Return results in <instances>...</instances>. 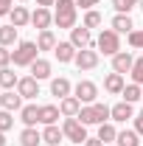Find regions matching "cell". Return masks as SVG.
<instances>
[{"mask_svg":"<svg viewBox=\"0 0 143 146\" xmlns=\"http://www.w3.org/2000/svg\"><path fill=\"white\" fill-rule=\"evenodd\" d=\"M17 82H20V76L11 70V68H0V87H3V90H14Z\"/></svg>","mask_w":143,"mask_h":146,"instance_id":"d4e9b609","label":"cell"},{"mask_svg":"<svg viewBox=\"0 0 143 146\" xmlns=\"http://www.w3.org/2000/svg\"><path fill=\"white\" fill-rule=\"evenodd\" d=\"M70 93H73V84L65 79V76H59V79H51V96H56V98L62 101V98H68Z\"/></svg>","mask_w":143,"mask_h":146,"instance_id":"e0dca14e","label":"cell"},{"mask_svg":"<svg viewBox=\"0 0 143 146\" xmlns=\"http://www.w3.org/2000/svg\"><path fill=\"white\" fill-rule=\"evenodd\" d=\"M73 96H76L81 104H95V98H98V84L90 82V79H81V82L73 87Z\"/></svg>","mask_w":143,"mask_h":146,"instance_id":"8992f818","label":"cell"},{"mask_svg":"<svg viewBox=\"0 0 143 146\" xmlns=\"http://www.w3.org/2000/svg\"><path fill=\"white\" fill-rule=\"evenodd\" d=\"M11 127H14V115L9 110H0V132H9Z\"/></svg>","mask_w":143,"mask_h":146,"instance_id":"e575fe53","label":"cell"},{"mask_svg":"<svg viewBox=\"0 0 143 146\" xmlns=\"http://www.w3.org/2000/svg\"><path fill=\"white\" fill-rule=\"evenodd\" d=\"M140 0H112V9L115 14H129V9H135Z\"/></svg>","mask_w":143,"mask_h":146,"instance_id":"1f68e13d","label":"cell"},{"mask_svg":"<svg viewBox=\"0 0 143 146\" xmlns=\"http://www.w3.org/2000/svg\"><path fill=\"white\" fill-rule=\"evenodd\" d=\"M81 107H84V104H81L76 96H68V98H62V101H59V112H62V118H76Z\"/></svg>","mask_w":143,"mask_h":146,"instance_id":"2e32d148","label":"cell"},{"mask_svg":"<svg viewBox=\"0 0 143 146\" xmlns=\"http://www.w3.org/2000/svg\"><path fill=\"white\" fill-rule=\"evenodd\" d=\"M112 31H118V34H129V31H135V23L129 14H115L112 17Z\"/></svg>","mask_w":143,"mask_h":146,"instance_id":"cb8c5ba5","label":"cell"},{"mask_svg":"<svg viewBox=\"0 0 143 146\" xmlns=\"http://www.w3.org/2000/svg\"><path fill=\"white\" fill-rule=\"evenodd\" d=\"M132 65H135V56L129 54V51H118V54L112 56V70L121 73V76L132 70Z\"/></svg>","mask_w":143,"mask_h":146,"instance_id":"7c38bea8","label":"cell"},{"mask_svg":"<svg viewBox=\"0 0 143 146\" xmlns=\"http://www.w3.org/2000/svg\"><path fill=\"white\" fill-rule=\"evenodd\" d=\"M118 146H140V135L135 132V129H124V132H118Z\"/></svg>","mask_w":143,"mask_h":146,"instance_id":"4316f807","label":"cell"},{"mask_svg":"<svg viewBox=\"0 0 143 146\" xmlns=\"http://www.w3.org/2000/svg\"><path fill=\"white\" fill-rule=\"evenodd\" d=\"M11 65V51L6 45H0V68H9Z\"/></svg>","mask_w":143,"mask_h":146,"instance_id":"d590c367","label":"cell"},{"mask_svg":"<svg viewBox=\"0 0 143 146\" xmlns=\"http://www.w3.org/2000/svg\"><path fill=\"white\" fill-rule=\"evenodd\" d=\"M9 20H11V25H14V28H25V25L31 23V11H28L25 6H14V9H11V14H9Z\"/></svg>","mask_w":143,"mask_h":146,"instance_id":"ac0fdd59","label":"cell"},{"mask_svg":"<svg viewBox=\"0 0 143 146\" xmlns=\"http://www.w3.org/2000/svg\"><path fill=\"white\" fill-rule=\"evenodd\" d=\"M129 45L132 48H138V51H143V28H135V31H129Z\"/></svg>","mask_w":143,"mask_h":146,"instance_id":"836d02e7","label":"cell"},{"mask_svg":"<svg viewBox=\"0 0 143 146\" xmlns=\"http://www.w3.org/2000/svg\"><path fill=\"white\" fill-rule=\"evenodd\" d=\"M84 127H93V124H107L112 121V115H109V107L107 104H101V101H95V104H84V107L79 110V115H76Z\"/></svg>","mask_w":143,"mask_h":146,"instance_id":"6da1fadb","label":"cell"},{"mask_svg":"<svg viewBox=\"0 0 143 146\" xmlns=\"http://www.w3.org/2000/svg\"><path fill=\"white\" fill-rule=\"evenodd\" d=\"M62 138H65V132L56 127V124H51V127L42 129V143H45V146H59Z\"/></svg>","mask_w":143,"mask_h":146,"instance_id":"7402d4cb","label":"cell"},{"mask_svg":"<svg viewBox=\"0 0 143 146\" xmlns=\"http://www.w3.org/2000/svg\"><path fill=\"white\" fill-rule=\"evenodd\" d=\"M84 146H107V143H104L101 138H87V141H84Z\"/></svg>","mask_w":143,"mask_h":146,"instance_id":"f35d334b","label":"cell"},{"mask_svg":"<svg viewBox=\"0 0 143 146\" xmlns=\"http://www.w3.org/2000/svg\"><path fill=\"white\" fill-rule=\"evenodd\" d=\"M140 118H143V110H140Z\"/></svg>","mask_w":143,"mask_h":146,"instance_id":"f6af8a7d","label":"cell"},{"mask_svg":"<svg viewBox=\"0 0 143 146\" xmlns=\"http://www.w3.org/2000/svg\"><path fill=\"white\" fill-rule=\"evenodd\" d=\"M138 6H140V11H143V0H140V3H138Z\"/></svg>","mask_w":143,"mask_h":146,"instance_id":"7bdbcfd3","label":"cell"},{"mask_svg":"<svg viewBox=\"0 0 143 146\" xmlns=\"http://www.w3.org/2000/svg\"><path fill=\"white\" fill-rule=\"evenodd\" d=\"M0 146H6V132H0Z\"/></svg>","mask_w":143,"mask_h":146,"instance_id":"b9f144b4","label":"cell"},{"mask_svg":"<svg viewBox=\"0 0 143 146\" xmlns=\"http://www.w3.org/2000/svg\"><path fill=\"white\" fill-rule=\"evenodd\" d=\"M129 76H132V82H135V84H140V87H143V56L135 59V65H132Z\"/></svg>","mask_w":143,"mask_h":146,"instance_id":"d6a6232c","label":"cell"},{"mask_svg":"<svg viewBox=\"0 0 143 146\" xmlns=\"http://www.w3.org/2000/svg\"><path fill=\"white\" fill-rule=\"evenodd\" d=\"M109 115H112V121H118V124H126V121L135 115V107H132L129 101H118L115 107H109Z\"/></svg>","mask_w":143,"mask_h":146,"instance_id":"9a60e30c","label":"cell"},{"mask_svg":"<svg viewBox=\"0 0 143 146\" xmlns=\"http://www.w3.org/2000/svg\"><path fill=\"white\" fill-rule=\"evenodd\" d=\"M28 70H31V76H34L36 82H42V79H51V70H54V68H51V62H48V59H42V56H39Z\"/></svg>","mask_w":143,"mask_h":146,"instance_id":"d6986e66","label":"cell"},{"mask_svg":"<svg viewBox=\"0 0 143 146\" xmlns=\"http://www.w3.org/2000/svg\"><path fill=\"white\" fill-rule=\"evenodd\" d=\"M0 90H3V87H0Z\"/></svg>","mask_w":143,"mask_h":146,"instance_id":"bcb514c9","label":"cell"},{"mask_svg":"<svg viewBox=\"0 0 143 146\" xmlns=\"http://www.w3.org/2000/svg\"><path fill=\"white\" fill-rule=\"evenodd\" d=\"M62 132H65V138H68L70 143H84V141H87V127H84L79 118H65Z\"/></svg>","mask_w":143,"mask_h":146,"instance_id":"5b68a950","label":"cell"},{"mask_svg":"<svg viewBox=\"0 0 143 146\" xmlns=\"http://www.w3.org/2000/svg\"><path fill=\"white\" fill-rule=\"evenodd\" d=\"M76 14H79L76 0H56L54 23L59 25V28H76Z\"/></svg>","mask_w":143,"mask_h":146,"instance_id":"3957f363","label":"cell"},{"mask_svg":"<svg viewBox=\"0 0 143 146\" xmlns=\"http://www.w3.org/2000/svg\"><path fill=\"white\" fill-rule=\"evenodd\" d=\"M42 143V132H36V127H25L20 132V146H39Z\"/></svg>","mask_w":143,"mask_h":146,"instance_id":"603a6c76","label":"cell"},{"mask_svg":"<svg viewBox=\"0 0 143 146\" xmlns=\"http://www.w3.org/2000/svg\"><path fill=\"white\" fill-rule=\"evenodd\" d=\"M36 59H39V48H36V42H31V39L17 42V48L11 51V62H14V68H31Z\"/></svg>","mask_w":143,"mask_h":146,"instance_id":"7a4b0ae2","label":"cell"},{"mask_svg":"<svg viewBox=\"0 0 143 146\" xmlns=\"http://www.w3.org/2000/svg\"><path fill=\"white\" fill-rule=\"evenodd\" d=\"M51 23H54L51 9H42V6H36V11H31V25H34V28H39V31H48V28H51Z\"/></svg>","mask_w":143,"mask_h":146,"instance_id":"9c48e42d","label":"cell"},{"mask_svg":"<svg viewBox=\"0 0 143 146\" xmlns=\"http://www.w3.org/2000/svg\"><path fill=\"white\" fill-rule=\"evenodd\" d=\"M135 132H138V135H143V118H140V115L135 118Z\"/></svg>","mask_w":143,"mask_h":146,"instance_id":"ab89813d","label":"cell"},{"mask_svg":"<svg viewBox=\"0 0 143 146\" xmlns=\"http://www.w3.org/2000/svg\"><path fill=\"white\" fill-rule=\"evenodd\" d=\"M121 96H124V101L135 104V101H140V98H143V87L132 82V84H126V87H124V93H121Z\"/></svg>","mask_w":143,"mask_h":146,"instance_id":"83f0119b","label":"cell"},{"mask_svg":"<svg viewBox=\"0 0 143 146\" xmlns=\"http://www.w3.org/2000/svg\"><path fill=\"white\" fill-rule=\"evenodd\" d=\"M70 42L81 51V48H93V36H90V28H84V25H76V28H70Z\"/></svg>","mask_w":143,"mask_h":146,"instance_id":"8fae6325","label":"cell"},{"mask_svg":"<svg viewBox=\"0 0 143 146\" xmlns=\"http://www.w3.org/2000/svg\"><path fill=\"white\" fill-rule=\"evenodd\" d=\"M98 3H101V0H76V6H81V9H93V6H98Z\"/></svg>","mask_w":143,"mask_h":146,"instance_id":"74e56055","label":"cell"},{"mask_svg":"<svg viewBox=\"0 0 143 146\" xmlns=\"http://www.w3.org/2000/svg\"><path fill=\"white\" fill-rule=\"evenodd\" d=\"M17 93L25 98V101H31V98L39 96V82H36L34 76H23V79L17 82Z\"/></svg>","mask_w":143,"mask_h":146,"instance_id":"ba28073f","label":"cell"},{"mask_svg":"<svg viewBox=\"0 0 143 146\" xmlns=\"http://www.w3.org/2000/svg\"><path fill=\"white\" fill-rule=\"evenodd\" d=\"M20 3H28V0H20Z\"/></svg>","mask_w":143,"mask_h":146,"instance_id":"ee69618b","label":"cell"},{"mask_svg":"<svg viewBox=\"0 0 143 146\" xmlns=\"http://www.w3.org/2000/svg\"><path fill=\"white\" fill-rule=\"evenodd\" d=\"M36 48H39V51H54V48H56V36H54L51 28H48V31H39V36H36Z\"/></svg>","mask_w":143,"mask_h":146,"instance_id":"484cf974","label":"cell"},{"mask_svg":"<svg viewBox=\"0 0 143 146\" xmlns=\"http://www.w3.org/2000/svg\"><path fill=\"white\" fill-rule=\"evenodd\" d=\"M98 59H101V54H98L95 48H81V51L76 54L73 62H76V68H79V70H93V68L98 65Z\"/></svg>","mask_w":143,"mask_h":146,"instance_id":"52a82bcc","label":"cell"},{"mask_svg":"<svg viewBox=\"0 0 143 146\" xmlns=\"http://www.w3.org/2000/svg\"><path fill=\"white\" fill-rule=\"evenodd\" d=\"M76 54H79V48L73 45L70 39H68V42H56V48H54V56L62 62V65L73 62V59H76Z\"/></svg>","mask_w":143,"mask_h":146,"instance_id":"30bf717a","label":"cell"},{"mask_svg":"<svg viewBox=\"0 0 143 146\" xmlns=\"http://www.w3.org/2000/svg\"><path fill=\"white\" fill-rule=\"evenodd\" d=\"M124 87H126V82H124V76H121V73H107V76H104V90L109 93V96H121V93H124Z\"/></svg>","mask_w":143,"mask_h":146,"instance_id":"4fadbf2b","label":"cell"},{"mask_svg":"<svg viewBox=\"0 0 143 146\" xmlns=\"http://www.w3.org/2000/svg\"><path fill=\"white\" fill-rule=\"evenodd\" d=\"M115 146H118V143H115Z\"/></svg>","mask_w":143,"mask_h":146,"instance_id":"7dc6e473","label":"cell"},{"mask_svg":"<svg viewBox=\"0 0 143 146\" xmlns=\"http://www.w3.org/2000/svg\"><path fill=\"white\" fill-rule=\"evenodd\" d=\"M59 107L56 104H42L39 107V124H45V127H51V124H56L59 121Z\"/></svg>","mask_w":143,"mask_h":146,"instance_id":"ffe728a7","label":"cell"},{"mask_svg":"<svg viewBox=\"0 0 143 146\" xmlns=\"http://www.w3.org/2000/svg\"><path fill=\"white\" fill-rule=\"evenodd\" d=\"M17 31L20 28H14V25H0V45H14L17 42Z\"/></svg>","mask_w":143,"mask_h":146,"instance_id":"f1b7e54d","label":"cell"},{"mask_svg":"<svg viewBox=\"0 0 143 146\" xmlns=\"http://www.w3.org/2000/svg\"><path fill=\"white\" fill-rule=\"evenodd\" d=\"M101 23H104V17H101L95 9H90L87 14H84V23H81V25H84V28H98Z\"/></svg>","mask_w":143,"mask_h":146,"instance_id":"4dcf8cb0","label":"cell"},{"mask_svg":"<svg viewBox=\"0 0 143 146\" xmlns=\"http://www.w3.org/2000/svg\"><path fill=\"white\" fill-rule=\"evenodd\" d=\"M95 48H98V54H104V56H115L118 51H121V34L112 31V28H104V31L98 34Z\"/></svg>","mask_w":143,"mask_h":146,"instance_id":"277c9868","label":"cell"},{"mask_svg":"<svg viewBox=\"0 0 143 146\" xmlns=\"http://www.w3.org/2000/svg\"><path fill=\"white\" fill-rule=\"evenodd\" d=\"M0 107L9 110V112H17V110H23V96H20L17 90H6V93H0Z\"/></svg>","mask_w":143,"mask_h":146,"instance_id":"5bb4252c","label":"cell"},{"mask_svg":"<svg viewBox=\"0 0 143 146\" xmlns=\"http://www.w3.org/2000/svg\"><path fill=\"white\" fill-rule=\"evenodd\" d=\"M98 138L104 141V143H112V141H118V129L112 127V124H98Z\"/></svg>","mask_w":143,"mask_h":146,"instance_id":"f546056e","label":"cell"},{"mask_svg":"<svg viewBox=\"0 0 143 146\" xmlns=\"http://www.w3.org/2000/svg\"><path fill=\"white\" fill-rule=\"evenodd\" d=\"M11 9H14V0H0V17L11 14Z\"/></svg>","mask_w":143,"mask_h":146,"instance_id":"8d00e7d4","label":"cell"},{"mask_svg":"<svg viewBox=\"0 0 143 146\" xmlns=\"http://www.w3.org/2000/svg\"><path fill=\"white\" fill-rule=\"evenodd\" d=\"M20 121L25 127H36L39 124V107L36 104H25V107L20 110Z\"/></svg>","mask_w":143,"mask_h":146,"instance_id":"44dd1931","label":"cell"},{"mask_svg":"<svg viewBox=\"0 0 143 146\" xmlns=\"http://www.w3.org/2000/svg\"><path fill=\"white\" fill-rule=\"evenodd\" d=\"M36 6H42V9H51V6H56V0H36Z\"/></svg>","mask_w":143,"mask_h":146,"instance_id":"60d3db41","label":"cell"}]
</instances>
